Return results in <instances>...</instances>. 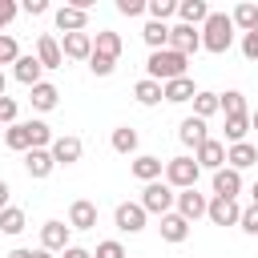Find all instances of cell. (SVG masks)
Listing matches in <instances>:
<instances>
[{
    "label": "cell",
    "mask_w": 258,
    "mask_h": 258,
    "mask_svg": "<svg viewBox=\"0 0 258 258\" xmlns=\"http://www.w3.org/2000/svg\"><path fill=\"white\" fill-rule=\"evenodd\" d=\"M185 64H189V56H181V52H173V48H161V52H149V60H145V73H149V81H161V85H169V81L185 77Z\"/></svg>",
    "instance_id": "1"
},
{
    "label": "cell",
    "mask_w": 258,
    "mask_h": 258,
    "mask_svg": "<svg viewBox=\"0 0 258 258\" xmlns=\"http://www.w3.org/2000/svg\"><path fill=\"white\" fill-rule=\"evenodd\" d=\"M230 44H234V16L214 12L202 24V48L206 52H230Z\"/></svg>",
    "instance_id": "2"
},
{
    "label": "cell",
    "mask_w": 258,
    "mask_h": 258,
    "mask_svg": "<svg viewBox=\"0 0 258 258\" xmlns=\"http://www.w3.org/2000/svg\"><path fill=\"white\" fill-rule=\"evenodd\" d=\"M198 173H202V165H198V157H169L165 161V181L181 194V189H198Z\"/></svg>",
    "instance_id": "3"
},
{
    "label": "cell",
    "mask_w": 258,
    "mask_h": 258,
    "mask_svg": "<svg viewBox=\"0 0 258 258\" xmlns=\"http://www.w3.org/2000/svg\"><path fill=\"white\" fill-rule=\"evenodd\" d=\"M141 206L149 210V214H173V206H177V189L169 185V181H149L145 189H141Z\"/></svg>",
    "instance_id": "4"
},
{
    "label": "cell",
    "mask_w": 258,
    "mask_h": 258,
    "mask_svg": "<svg viewBox=\"0 0 258 258\" xmlns=\"http://www.w3.org/2000/svg\"><path fill=\"white\" fill-rule=\"evenodd\" d=\"M113 218H117V230H121V234H141V230H145L149 210H145L141 202H121Z\"/></svg>",
    "instance_id": "5"
},
{
    "label": "cell",
    "mask_w": 258,
    "mask_h": 258,
    "mask_svg": "<svg viewBox=\"0 0 258 258\" xmlns=\"http://www.w3.org/2000/svg\"><path fill=\"white\" fill-rule=\"evenodd\" d=\"M169 48L181 52V56H194V52L202 48V32L189 28V24H173V28H169Z\"/></svg>",
    "instance_id": "6"
},
{
    "label": "cell",
    "mask_w": 258,
    "mask_h": 258,
    "mask_svg": "<svg viewBox=\"0 0 258 258\" xmlns=\"http://www.w3.org/2000/svg\"><path fill=\"white\" fill-rule=\"evenodd\" d=\"M214 226H238L242 222V206L234 198H210V214H206Z\"/></svg>",
    "instance_id": "7"
},
{
    "label": "cell",
    "mask_w": 258,
    "mask_h": 258,
    "mask_svg": "<svg viewBox=\"0 0 258 258\" xmlns=\"http://www.w3.org/2000/svg\"><path fill=\"white\" fill-rule=\"evenodd\" d=\"M69 234H73V226L56 222V218L44 222V226H40V250H48V254L60 250V254H64V250H69Z\"/></svg>",
    "instance_id": "8"
},
{
    "label": "cell",
    "mask_w": 258,
    "mask_h": 258,
    "mask_svg": "<svg viewBox=\"0 0 258 258\" xmlns=\"http://www.w3.org/2000/svg\"><path fill=\"white\" fill-rule=\"evenodd\" d=\"M177 214H181L185 222H198V218H206V214H210V202H206V194H198V189H181V194H177Z\"/></svg>",
    "instance_id": "9"
},
{
    "label": "cell",
    "mask_w": 258,
    "mask_h": 258,
    "mask_svg": "<svg viewBox=\"0 0 258 258\" xmlns=\"http://www.w3.org/2000/svg\"><path fill=\"white\" fill-rule=\"evenodd\" d=\"M60 48H64L69 60H93V36L89 32H64Z\"/></svg>",
    "instance_id": "10"
},
{
    "label": "cell",
    "mask_w": 258,
    "mask_h": 258,
    "mask_svg": "<svg viewBox=\"0 0 258 258\" xmlns=\"http://www.w3.org/2000/svg\"><path fill=\"white\" fill-rule=\"evenodd\" d=\"M24 169H28V177H48L52 169H56V157H52V149H28L24 153Z\"/></svg>",
    "instance_id": "11"
},
{
    "label": "cell",
    "mask_w": 258,
    "mask_h": 258,
    "mask_svg": "<svg viewBox=\"0 0 258 258\" xmlns=\"http://www.w3.org/2000/svg\"><path fill=\"white\" fill-rule=\"evenodd\" d=\"M36 56H40V64L44 69H60L64 64V48H60V40L56 36H36Z\"/></svg>",
    "instance_id": "12"
},
{
    "label": "cell",
    "mask_w": 258,
    "mask_h": 258,
    "mask_svg": "<svg viewBox=\"0 0 258 258\" xmlns=\"http://www.w3.org/2000/svg\"><path fill=\"white\" fill-rule=\"evenodd\" d=\"M40 73H44V64H40V56H20L16 64H12V77L20 81V85H28V89H36L40 85Z\"/></svg>",
    "instance_id": "13"
},
{
    "label": "cell",
    "mask_w": 258,
    "mask_h": 258,
    "mask_svg": "<svg viewBox=\"0 0 258 258\" xmlns=\"http://www.w3.org/2000/svg\"><path fill=\"white\" fill-rule=\"evenodd\" d=\"M226 157H230V149H226L222 141H214V137L198 149V165H202V169H214V173H218V169H226Z\"/></svg>",
    "instance_id": "14"
},
{
    "label": "cell",
    "mask_w": 258,
    "mask_h": 258,
    "mask_svg": "<svg viewBox=\"0 0 258 258\" xmlns=\"http://www.w3.org/2000/svg\"><path fill=\"white\" fill-rule=\"evenodd\" d=\"M69 226H73V230H93V226H97V206H93L89 198H77V202L69 206Z\"/></svg>",
    "instance_id": "15"
},
{
    "label": "cell",
    "mask_w": 258,
    "mask_h": 258,
    "mask_svg": "<svg viewBox=\"0 0 258 258\" xmlns=\"http://www.w3.org/2000/svg\"><path fill=\"white\" fill-rule=\"evenodd\" d=\"M177 137H181V145H194V149H202V145L210 141V133H206V121H202V117H185V121L177 125Z\"/></svg>",
    "instance_id": "16"
},
{
    "label": "cell",
    "mask_w": 258,
    "mask_h": 258,
    "mask_svg": "<svg viewBox=\"0 0 258 258\" xmlns=\"http://www.w3.org/2000/svg\"><path fill=\"white\" fill-rule=\"evenodd\" d=\"M81 153H85L81 137H56V141H52V157H56V165H77Z\"/></svg>",
    "instance_id": "17"
},
{
    "label": "cell",
    "mask_w": 258,
    "mask_h": 258,
    "mask_svg": "<svg viewBox=\"0 0 258 258\" xmlns=\"http://www.w3.org/2000/svg\"><path fill=\"white\" fill-rule=\"evenodd\" d=\"M238 194H242V173L230 169V165L218 169L214 173V198H238Z\"/></svg>",
    "instance_id": "18"
},
{
    "label": "cell",
    "mask_w": 258,
    "mask_h": 258,
    "mask_svg": "<svg viewBox=\"0 0 258 258\" xmlns=\"http://www.w3.org/2000/svg\"><path fill=\"white\" fill-rule=\"evenodd\" d=\"M85 24H89V12L85 8H73V4L56 8V28L60 32H85Z\"/></svg>",
    "instance_id": "19"
},
{
    "label": "cell",
    "mask_w": 258,
    "mask_h": 258,
    "mask_svg": "<svg viewBox=\"0 0 258 258\" xmlns=\"http://www.w3.org/2000/svg\"><path fill=\"white\" fill-rule=\"evenodd\" d=\"M177 16H181V24H189V28H198V24H206L214 12H210V4L206 0H181V8H177Z\"/></svg>",
    "instance_id": "20"
},
{
    "label": "cell",
    "mask_w": 258,
    "mask_h": 258,
    "mask_svg": "<svg viewBox=\"0 0 258 258\" xmlns=\"http://www.w3.org/2000/svg\"><path fill=\"white\" fill-rule=\"evenodd\" d=\"M161 169H165V165H161V157H153V153H141V157L133 161V177L145 181V185H149V181H161Z\"/></svg>",
    "instance_id": "21"
},
{
    "label": "cell",
    "mask_w": 258,
    "mask_h": 258,
    "mask_svg": "<svg viewBox=\"0 0 258 258\" xmlns=\"http://www.w3.org/2000/svg\"><path fill=\"white\" fill-rule=\"evenodd\" d=\"M157 230H161V238H165V242H185V238H189V222H185L177 210H173V214H165Z\"/></svg>",
    "instance_id": "22"
},
{
    "label": "cell",
    "mask_w": 258,
    "mask_h": 258,
    "mask_svg": "<svg viewBox=\"0 0 258 258\" xmlns=\"http://www.w3.org/2000/svg\"><path fill=\"white\" fill-rule=\"evenodd\" d=\"M93 52H97V56L117 60V56H121V36H117V32H109V28H101V32L93 36Z\"/></svg>",
    "instance_id": "23"
},
{
    "label": "cell",
    "mask_w": 258,
    "mask_h": 258,
    "mask_svg": "<svg viewBox=\"0 0 258 258\" xmlns=\"http://www.w3.org/2000/svg\"><path fill=\"white\" fill-rule=\"evenodd\" d=\"M32 109H40V113H48V109H56V101H60V89L56 85H48V81H40L36 89H32Z\"/></svg>",
    "instance_id": "24"
},
{
    "label": "cell",
    "mask_w": 258,
    "mask_h": 258,
    "mask_svg": "<svg viewBox=\"0 0 258 258\" xmlns=\"http://www.w3.org/2000/svg\"><path fill=\"white\" fill-rule=\"evenodd\" d=\"M4 145L8 149H32V133H28V121H16V125H8L4 129Z\"/></svg>",
    "instance_id": "25"
},
{
    "label": "cell",
    "mask_w": 258,
    "mask_h": 258,
    "mask_svg": "<svg viewBox=\"0 0 258 258\" xmlns=\"http://www.w3.org/2000/svg\"><path fill=\"white\" fill-rule=\"evenodd\" d=\"M226 161H230V169H238V173H242V169H250V165L258 161V149H254L250 141H242V145H230V157H226Z\"/></svg>",
    "instance_id": "26"
},
{
    "label": "cell",
    "mask_w": 258,
    "mask_h": 258,
    "mask_svg": "<svg viewBox=\"0 0 258 258\" xmlns=\"http://www.w3.org/2000/svg\"><path fill=\"white\" fill-rule=\"evenodd\" d=\"M133 97H137L141 105H157V101L165 97V85H161V81H149V77H145V81H137V85H133Z\"/></svg>",
    "instance_id": "27"
},
{
    "label": "cell",
    "mask_w": 258,
    "mask_h": 258,
    "mask_svg": "<svg viewBox=\"0 0 258 258\" xmlns=\"http://www.w3.org/2000/svg\"><path fill=\"white\" fill-rule=\"evenodd\" d=\"M194 97H198V89H194V81H189V77H177V81H169V85H165V101H173V105L194 101Z\"/></svg>",
    "instance_id": "28"
},
{
    "label": "cell",
    "mask_w": 258,
    "mask_h": 258,
    "mask_svg": "<svg viewBox=\"0 0 258 258\" xmlns=\"http://www.w3.org/2000/svg\"><path fill=\"white\" fill-rule=\"evenodd\" d=\"M141 36H145V44H149L153 52H161V48H169V28H165L161 20H149Z\"/></svg>",
    "instance_id": "29"
},
{
    "label": "cell",
    "mask_w": 258,
    "mask_h": 258,
    "mask_svg": "<svg viewBox=\"0 0 258 258\" xmlns=\"http://www.w3.org/2000/svg\"><path fill=\"white\" fill-rule=\"evenodd\" d=\"M218 109H222V93H206V89H202V93L194 97V117L206 121V117H214Z\"/></svg>",
    "instance_id": "30"
},
{
    "label": "cell",
    "mask_w": 258,
    "mask_h": 258,
    "mask_svg": "<svg viewBox=\"0 0 258 258\" xmlns=\"http://www.w3.org/2000/svg\"><path fill=\"white\" fill-rule=\"evenodd\" d=\"M250 125H254V121H250L246 113H242V117H226V141H230V145H242L246 133H250Z\"/></svg>",
    "instance_id": "31"
},
{
    "label": "cell",
    "mask_w": 258,
    "mask_h": 258,
    "mask_svg": "<svg viewBox=\"0 0 258 258\" xmlns=\"http://www.w3.org/2000/svg\"><path fill=\"white\" fill-rule=\"evenodd\" d=\"M230 16H234V24H238L242 32H254V28H258V4H238Z\"/></svg>",
    "instance_id": "32"
},
{
    "label": "cell",
    "mask_w": 258,
    "mask_h": 258,
    "mask_svg": "<svg viewBox=\"0 0 258 258\" xmlns=\"http://www.w3.org/2000/svg\"><path fill=\"white\" fill-rule=\"evenodd\" d=\"M0 230H4V234H20V230H24V210L4 206V210H0Z\"/></svg>",
    "instance_id": "33"
},
{
    "label": "cell",
    "mask_w": 258,
    "mask_h": 258,
    "mask_svg": "<svg viewBox=\"0 0 258 258\" xmlns=\"http://www.w3.org/2000/svg\"><path fill=\"white\" fill-rule=\"evenodd\" d=\"M113 149H117V153H133V149H137V129H129V125L113 129Z\"/></svg>",
    "instance_id": "34"
},
{
    "label": "cell",
    "mask_w": 258,
    "mask_h": 258,
    "mask_svg": "<svg viewBox=\"0 0 258 258\" xmlns=\"http://www.w3.org/2000/svg\"><path fill=\"white\" fill-rule=\"evenodd\" d=\"M222 113H226V117H242V113H246V97H242L238 89L222 93Z\"/></svg>",
    "instance_id": "35"
},
{
    "label": "cell",
    "mask_w": 258,
    "mask_h": 258,
    "mask_svg": "<svg viewBox=\"0 0 258 258\" xmlns=\"http://www.w3.org/2000/svg\"><path fill=\"white\" fill-rule=\"evenodd\" d=\"M177 8H181L177 0H149V16H153V20H161V24H165V16H173Z\"/></svg>",
    "instance_id": "36"
},
{
    "label": "cell",
    "mask_w": 258,
    "mask_h": 258,
    "mask_svg": "<svg viewBox=\"0 0 258 258\" xmlns=\"http://www.w3.org/2000/svg\"><path fill=\"white\" fill-rule=\"evenodd\" d=\"M16 60H20L16 40H12V36H0V64H16Z\"/></svg>",
    "instance_id": "37"
},
{
    "label": "cell",
    "mask_w": 258,
    "mask_h": 258,
    "mask_svg": "<svg viewBox=\"0 0 258 258\" xmlns=\"http://www.w3.org/2000/svg\"><path fill=\"white\" fill-rule=\"evenodd\" d=\"M117 12L121 16H141V12H149V4H141V0H117Z\"/></svg>",
    "instance_id": "38"
},
{
    "label": "cell",
    "mask_w": 258,
    "mask_h": 258,
    "mask_svg": "<svg viewBox=\"0 0 258 258\" xmlns=\"http://www.w3.org/2000/svg\"><path fill=\"white\" fill-rule=\"evenodd\" d=\"M89 69H93L97 77H109V73L117 69V60H109V56H97V52H93V60H89Z\"/></svg>",
    "instance_id": "39"
},
{
    "label": "cell",
    "mask_w": 258,
    "mask_h": 258,
    "mask_svg": "<svg viewBox=\"0 0 258 258\" xmlns=\"http://www.w3.org/2000/svg\"><path fill=\"white\" fill-rule=\"evenodd\" d=\"M246 234H258V206H246L242 210V222H238Z\"/></svg>",
    "instance_id": "40"
},
{
    "label": "cell",
    "mask_w": 258,
    "mask_h": 258,
    "mask_svg": "<svg viewBox=\"0 0 258 258\" xmlns=\"http://www.w3.org/2000/svg\"><path fill=\"white\" fill-rule=\"evenodd\" d=\"M97 258H125V246L109 238V242H101V246H97Z\"/></svg>",
    "instance_id": "41"
},
{
    "label": "cell",
    "mask_w": 258,
    "mask_h": 258,
    "mask_svg": "<svg viewBox=\"0 0 258 258\" xmlns=\"http://www.w3.org/2000/svg\"><path fill=\"white\" fill-rule=\"evenodd\" d=\"M242 56H246V60H258V28L242 36Z\"/></svg>",
    "instance_id": "42"
},
{
    "label": "cell",
    "mask_w": 258,
    "mask_h": 258,
    "mask_svg": "<svg viewBox=\"0 0 258 258\" xmlns=\"http://www.w3.org/2000/svg\"><path fill=\"white\" fill-rule=\"evenodd\" d=\"M0 121L4 125H16V101L12 97H0Z\"/></svg>",
    "instance_id": "43"
},
{
    "label": "cell",
    "mask_w": 258,
    "mask_h": 258,
    "mask_svg": "<svg viewBox=\"0 0 258 258\" xmlns=\"http://www.w3.org/2000/svg\"><path fill=\"white\" fill-rule=\"evenodd\" d=\"M16 12H20V8H16L12 0H4V4H0V24H8V20L16 16Z\"/></svg>",
    "instance_id": "44"
},
{
    "label": "cell",
    "mask_w": 258,
    "mask_h": 258,
    "mask_svg": "<svg viewBox=\"0 0 258 258\" xmlns=\"http://www.w3.org/2000/svg\"><path fill=\"white\" fill-rule=\"evenodd\" d=\"M8 258H52L48 250H12Z\"/></svg>",
    "instance_id": "45"
},
{
    "label": "cell",
    "mask_w": 258,
    "mask_h": 258,
    "mask_svg": "<svg viewBox=\"0 0 258 258\" xmlns=\"http://www.w3.org/2000/svg\"><path fill=\"white\" fill-rule=\"evenodd\" d=\"M24 12H32V16H40V12H48V4H44V0H24Z\"/></svg>",
    "instance_id": "46"
},
{
    "label": "cell",
    "mask_w": 258,
    "mask_h": 258,
    "mask_svg": "<svg viewBox=\"0 0 258 258\" xmlns=\"http://www.w3.org/2000/svg\"><path fill=\"white\" fill-rule=\"evenodd\" d=\"M60 258H93V254H89V250H81V246H69Z\"/></svg>",
    "instance_id": "47"
},
{
    "label": "cell",
    "mask_w": 258,
    "mask_h": 258,
    "mask_svg": "<svg viewBox=\"0 0 258 258\" xmlns=\"http://www.w3.org/2000/svg\"><path fill=\"white\" fill-rule=\"evenodd\" d=\"M250 198H254V202H250V206H258V181H254V189H250Z\"/></svg>",
    "instance_id": "48"
},
{
    "label": "cell",
    "mask_w": 258,
    "mask_h": 258,
    "mask_svg": "<svg viewBox=\"0 0 258 258\" xmlns=\"http://www.w3.org/2000/svg\"><path fill=\"white\" fill-rule=\"evenodd\" d=\"M250 121H254V129H258V109H254V117H250Z\"/></svg>",
    "instance_id": "49"
}]
</instances>
